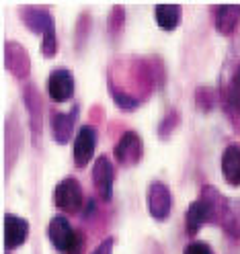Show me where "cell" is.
I'll list each match as a JSON object with an SVG mask.
<instances>
[{"instance_id":"cell-1","label":"cell","mask_w":240,"mask_h":254,"mask_svg":"<svg viewBox=\"0 0 240 254\" xmlns=\"http://www.w3.org/2000/svg\"><path fill=\"white\" fill-rule=\"evenodd\" d=\"M214 224H220L228 236L240 238V199H228L216 189L214 193Z\"/></svg>"},{"instance_id":"cell-2","label":"cell","mask_w":240,"mask_h":254,"mask_svg":"<svg viewBox=\"0 0 240 254\" xmlns=\"http://www.w3.org/2000/svg\"><path fill=\"white\" fill-rule=\"evenodd\" d=\"M214 221V187H203L199 197L189 205L185 215V228L189 236H195L201 226Z\"/></svg>"},{"instance_id":"cell-3","label":"cell","mask_w":240,"mask_h":254,"mask_svg":"<svg viewBox=\"0 0 240 254\" xmlns=\"http://www.w3.org/2000/svg\"><path fill=\"white\" fill-rule=\"evenodd\" d=\"M47 238H50V242L54 244V248L58 252H62V254L72 252L80 242H82L80 234L74 232V228L70 226V221L64 215H54L50 219V224H47Z\"/></svg>"},{"instance_id":"cell-4","label":"cell","mask_w":240,"mask_h":254,"mask_svg":"<svg viewBox=\"0 0 240 254\" xmlns=\"http://www.w3.org/2000/svg\"><path fill=\"white\" fill-rule=\"evenodd\" d=\"M54 203L64 213H78L84 205V193L80 183L74 177H66L60 181L54 189Z\"/></svg>"},{"instance_id":"cell-5","label":"cell","mask_w":240,"mask_h":254,"mask_svg":"<svg viewBox=\"0 0 240 254\" xmlns=\"http://www.w3.org/2000/svg\"><path fill=\"white\" fill-rule=\"evenodd\" d=\"M146 207L156 221H164L172 209L170 189L162 181H152L146 189Z\"/></svg>"},{"instance_id":"cell-6","label":"cell","mask_w":240,"mask_h":254,"mask_svg":"<svg viewBox=\"0 0 240 254\" xmlns=\"http://www.w3.org/2000/svg\"><path fill=\"white\" fill-rule=\"evenodd\" d=\"M142 154H144V141H142L140 133L134 131V129L125 131L115 144V148H113V156H115V160H117L119 166L138 164Z\"/></svg>"},{"instance_id":"cell-7","label":"cell","mask_w":240,"mask_h":254,"mask_svg":"<svg viewBox=\"0 0 240 254\" xmlns=\"http://www.w3.org/2000/svg\"><path fill=\"white\" fill-rule=\"evenodd\" d=\"M113 181H115V168L109 158L103 154L94 160V166H92V183L103 201H111V197H113Z\"/></svg>"},{"instance_id":"cell-8","label":"cell","mask_w":240,"mask_h":254,"mask_svg":"<svg viewBox=\"0 0 240 254\" xmlns=\"http://www.w3.org/2000/svg\"><path fill=\"white\" fill-rule=\"evenodd\" d=\"M47 94L56 103H64L74 94V74L68 68H56L47 76Z\"/></svg>"},{"instance_id":"cell-9","label":"cell","mask_w":240,"mask_h":254,"mask_svg":"<svg viewBox=\"0 0 240 254\" xmlns=\"http://www.w3.org/2000/svg\"><path fill=\"white\" fill-rule=\"evenodd\" d=\"M4 68L17 78H27L31 72V60L27 50L17 41H6L4 43Z\"/></svg>"},{"instance_id":"cell-10","label":"cell","mask_w":240,"mask_h":254,"mask_svg":"<svg viewBox=\"0 0 240 254\" xmlns=\"http://www.w3.org/2000/svg\"><path fill=\"white\" fill-rule=\"evenodd\" d=\"M97 148V129L92 125H82L74 139V164L82 168L90 162V158Z\"/></svg>"},{"instance_id":"cell-11","label":"cell","mask_w":240,"mask_h":254,"mask_svg":"<svg viewBox=\"0 0 240 254\" xmlns=\"http://www.w3.org/2000/svg\"><path fill=\"white\" fill-rule=\"evenodd\" d=\"M2 230H4V248L6 250H14L27 242L29 236V221L14 215V213H6L2 219Z\"/></svg>"},{"instance_id":"cell-12","label":"cell","mask_w":240,"mask_h":254,"mask_svg":"<svg viewBox=\"0 0 240 254\" xmlns=\"http://www.w3.org/2000/svg\"><path fill=\"white\" fill-rule=\"evenodd\" d=\"M21 19L23 23L33 31V33H50L54 31V17L47 6H23L21 8Z\"/></svg>"},{"instance_id":"cell-13","label":"cell","mask_w":240,"mask_h":254,"mask_svg":"<svg viewBox=\"0 0 240 254\" xmlns=\"http://www.w3.org/2000/svg\"><path fill=\"white\" fill-rule=\"evenodd\" d=\"M23 99H25V107L29 111V121H31V133H33V144L37 146L41 139V115H43V105H41V97L39 90L33 84H27L23 90Z\"/></svg>"},{"instance_id":"cell-14","label":"cell","mask_w":240,"mask_h":254,"mask_svg":"<svg viewBox=\"0 0 240 254\" xmlns=\"http://www.w3.org/2000/svg\"><path fill=\"white\" fill-rule=\"evenodd\" d=\"M76 115H78V105L72 107V111L68 113H60V111H52L50 117V125H52V137L58 144H68L72 131H74V123H76Z\"/></svg>"},{"instance_id":"cell-15","label":"cell","mask_w":240,"mask_h":254,"mask_svg":"<svg viewBox=\"0 0 240 254\" xmlns=\"http://www.w3.org/2000/svg\"><path fill=\"white\" fill-rule=\"evenodd\" d=\"M222 177L228 185L240 187V144L226 146L222 154Z\"/></svg>"},{"instance_id":"cell-16","label":"cell","mask_w":240,"mask_h":254,"mask_svg":"<svg viewBox=\"0 0 240 254\" xmlns=\"http://www.w3.org/2000/svg\"><path fill=\"white\" fill-rule=\"evenodd\" d=\"M240 23V4H220L216 6V29L222 35H230Z\"/></svg>"},{"instance_id":"cell-17","label":"cell","mask_w":240,"mask_h":254,"mask_svg":"<svg viewBox=\"0 0 240 254\" xmlns=\"http://www.w3.org/2000/svg\"><path fill=\"white\" fill-rule=\"evenodd\" d=\"M154 17L160 29L172 31L181 25L183 19V6L181 4H156L154 6Z\"/></svg>"},{"instance_id":"cell-18","label":"cell","mask_w":240,"mask_h":254,"mask_svg":"<svg viewBox=\"0 0 240 254\" xmlns=\"http://www.w3.org/2000/svg\"><path fill=\"white\" fill-rule=\"evenodd\" d=\"M226 103L240 115V62L234 68L232 80H230V86H228V92H226Z\"/></svg>"},{"instance_id":"cell-19","label":"cell","mask_w":240,"mask_h":254,"mask_svg":"<svg viewBox=\"0 0 240 254\" xmlns=\"http://www.w3.org/2000/svg\"><path fill=\"white\" fill-rule=\"evenodd\" d=\"M109 33H111V37H117L121 31H123V25H125V8L121 6V4H115L113 8H111V12H109Z\"/></svg>"},{"instance_id":"cell-20","label":"cell","mask_w":240,"mask_h":254,"mask_svg":"<svg viewBox=\"0 0 240 254\" xmlns=\"http://www.w3.org/2000/svg\"><path fill=\"white\" fill-rule=\"evenodd\" d=\"M179 121H181V117H179V111L177 109H170L168 113L164 115V119L160 121V125H158V135L160 137H166V135H170L172 131H174V127L179 125Z\"/></svg>"},{"instance_id":"cell-21","label":"cell","mask_w":240,"mask_h":254,"mask_svg":"<svg viewBox=\"0 0 240 254\" xmlns=\"http://www.w3.org/2000/svg\"><path fill=\"white\" fill-rule=\"evenodd\" d=\"M195 101H197V107L203 109V111H210L214 105H216V92L207 86H199L195 90Z\"/></svg>"},{"instance_id":"cell-22","label":"cell","mask_w":240,"mask_h":254,"mask_svg":"<svg viewBox=\"0 0 240 254\" xmlns=\"http://www.w3.org/2000/svg\"><path fill=\"white\" fill-rule=\"evenodd\" d=\"M41 54L45 58H54L58 54V37H56V29L45 33L41 39Z\"/></svg>"},{"instance_id":"cell-23","label":"cell","mask_w":240,"mask_h":254,"mask_svg":"<svg viewBox=\"0 0 240 254\" xmlns=\"http://www.w3.org/2000/svg\"><path fill=\"white\" fill-rule=\"evenodd\" d=\"M183 254H214V250L210 248L207 242H201V240H195L185 246V252Z\"/></svg>"},{"instance_id":"cell-24","label":"cell","mask_w":240,"mask_h":254,"mask_svg":"<svg viewBox=\"0 0 240 254\" xmlns=\"http://www.w3.org/2000/svg\"><path fill=\"white\" fill-rule=\"evenodd\" d=\"M113 244H115L113 238H105L101 244H97V248H94L90 254H113Z\"/></svg>"},{"instance_id":"cell-25","label":"cell","mask_w":240,"mask_h":254,"mask_svg":"<svg viewBox=\"0 0 240 254\" xmlns=\"http://www.w3.org/2000/svg\"><path fill=\"white\" fill-rule=\"evenodd\" d=\"M68 254H82V242H80V244H78V246H76L72 252H68Z\"/></svg>"}]
</instances>
